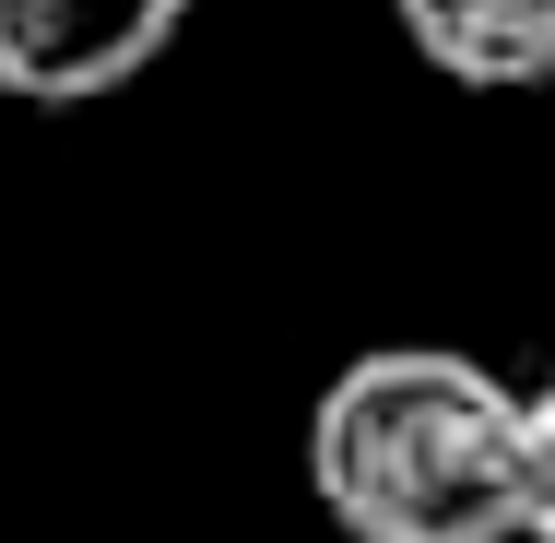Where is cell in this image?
Segmentation results:
<instances>
[{"mask_svg":"<svg viewBox=\"0 0 555 543\" xmlns=\"http://www.w3.org/2000/svg\"><path fill=\"white\" fill-rule=\"evenodd\" d=\"M308 484L354 543H532V390L449 342H378L308 414Z\"/></svg>","mask_w":555,"mask_h":543,"instance_id":"cell-1","label":"cell"},{"mask_svg":"<svg viewBox=\"0 0 555 543\" xmlns=\"http://www.w3.org/2000/svg\"><path fill=\"white\" fill-rule=\"evenodd\" d=\"M178 24H190V0H0V95L95 107L142 60H166Z\"/></svg>","mask_w":555,"mask_h":543,"instance_id":"cell-2","label":"cell"},{"mask_svg":"<svg viewBox=\"0 0 555 543\" xmlns=\"http://www.w3.org/2000/svg\"><path fill=\"white\" fill-rule=\"evenodd\" d=\"M390 12L426 48V72L473 83V95L555 83V0H390Z\"/></svg>","mask_w":555,"mask_h":543,"instance_id":"cell-3","label":"cell"},{"mask_svg":"<svg viewBox=\"0 0 555 543\" xmlns=\"http://www.w3.org/2000/svg\"><path fill=\"white\" fill-rule=\"evenodd\" d=\"M532 543H555V378L532 390Z\"/></svg>","mask_w":555,"mask_h":543,"instance_id":"cell-4","label":"cell"}]
</instances>
